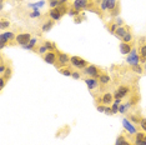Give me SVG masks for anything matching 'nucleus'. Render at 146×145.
<instances>
[{"instance_id":"obj_1","label":"nucleus","mask_w":146,"mask_h":145,"mask_svg":"<svg viewBox=\"0 0 146 145\" xmlns=\"http://www.w3.org/2000/svg\"><path fill=\"white\" fill-rule=\"evenodd\" d=\"M141 61H142V59L140 55L137 54L136 49H132L131 53L127 55V58H126V63H129V65H131V67H134V65H140Z\"/></svg>"},{"instance_id":"obj_2","label":"nucleus","mask_w":146,"mask_h":145,"mask_svg":"<svg viewBox=\"0 0 146 145\" xmlns=\"http://www.w3.org/2000/svg\"><path fill=\"white\" fill-rule=\"evenodd\" d=\"M82 72L89 75V78H96V79H99V76L101 75L100 69L96 67V65H88L85 69H82Z\"/></svg>"},{"instance_id":"obj_3","label":"nucleus","mask_w":146,"mask_h":145,"mask_svg":"<svg viewBox=\"0 0 146 145\" xmlns=\"http://www.w3.org/2000/svg\"><path fill=\"white\" fill-rule=\"evenodd\" d=\"M70 64H71V67H74L76 69H85L89 65V61L84 60V59L80 57H71Z\"/></svg>"},{"instance_id":"obj_4","label":"nucleus","mask_w":146,"mask_h":145,"mask_svg":"<svg viewBox=\"0 0 146 145\" xmlns=\"http://www.w3.org/2000/svg\"><path fill=\"white\" fill-rule=\"evenodd\" d=\"M70 57H69L66 53H62V51H59L58 50V63H59V67L58 69L60 68H64V67H68L70 64Z\"/></svg>"},{"instance_id":"obj_5","label":"nucleus","mask_w":146,"mask_h":145,"mask_svg":"<svg viewBox=\"0 0 146 145\" xmlns=\"http://www.w3.org/2000/svg\"><path fill=\"white\" fill-rule=\"evenodd\" d=\"M15 40H16V43H18L19 45H23V47H25V45H28L29 43H30L31 35H30V33H23V34L16 35Z\"/></svg>"},{"instance_id":"obj_6","label":"nucleus","mask_w":146,"mask_h":145,"mask_svg":"<svg viewBox=\"0 0 146 145\" xmlns=\"http://www.w3.org/2000/svg\"><path fill=\"white\" fill-rule=\"evenodd\" d=\"M129 93H130V88L125 86V85H121V86H119L116 89L114 96H115V99H124Z\"/></svg>"},{"instance_id":"obj_7","label":"nucleus","mask_w":146,"mask_h":145,"mask_svg":"<svg viewBox=\"0 0 146 145\" xmlns=\"http://www.w3.org/2000/svg\"><path fill=\"white\" fill-rule=\"evenodd\" d=\"M42 59H44V61L48 63V64L54 65L58 63V54H55L54 51H48L45 55H42Z\"/></svg>"},{"instance_id":"obj_8","label":"nucleus","mask_w":146,"mask_h":145,"mask_svg":"<svg viewBox=\"0 0 146 145\" xmlns=\"http://www.w3.org/2000/svg\"><path fill=\"white\" fill-rule=\"evenodd\" d=\"M89 3H90L89 0H75V1L72 3V8L78 11H81V10H84V9L88 8Z\"/></svg>"},{"instance_id":"obj_9","label":"nucleus","mask_w":146,"mask_h":145,"mask_svg":"<svg viewBox=\"0 0 146 145\" xmlns=\"http://www.w3.org/2000/svg\"><path fill=\"white\" fill-rule=\"evenodd\" d=\"M122 124H124L125 130L129 131V134H130V135H136V134H137V130H136V128L132 125V123L127 119V118H125V119L122 120Z\"/></svg>"},{"instance_id":"obj_10","label":"nucleus","mask_w":146,"mask_h":145,"mask_svg":"<svg viewBox=\"0 0 146 145\" xmlns=\"http://www.w3.org/2000/svg\"><path fill=\"white\" fill-rule=\"evenodd\" d=\"M85 83H86V86L89 88V90H95V89L100 85V83H99V79H96V78H88V79H85Z\"/></svg>"},{"instance_id":"obj_11","label":"nucleus","mask_w":146,"mask_h":145,"mask_svg":"<svg viewBox=\"0 0 146 145\" xmlns=\"http://www.w3.org/2000/svg\"><path fill=\"white\" fill-rule=\"evenodd\" d=\"M129 31H130V29H129L127 26H124V25H122V26H119V28L116 29V31L114 33V34H115L116 36H117V38L122 39V38H124V36H125L126 34H127Z\"/></svg>"},{"instance_id":"obj_12","label":"nucleus","mask_w":146,"mask_h":145,"mask_svg":"<svg viewBox=\"0 0 146 145\" xmlns=\"http://www.w3.org/2000/svg\"><path fill=\"white\" fill-rule=\"evenodd\" d=\"M16 38L15 36V34L13 31H3L1 33V35H0V39H4V40H6V41H11V40H14V39Z\"/></svg>"},{"instance_id":"obj_13","label":"nucleus","mask_w":146,"mask_h":145,"mask_svg":"<svg viewBox=\"0 0 146 145\" xmlns=\"http://www.w3.org/2000/svg\"><path fill=\"white\" fill-rule=\"evenodd\" d=\"M49 16H50V19L51 20H54V21H59L61 19V14L58 11V9H50L49 10Z\"/></svg>"},{"instance_id":"obj_14","label":"nucleus","mask_w":146,"mask_h":145,"mask_svg":"<svg viewBox=\"0 0 146 145\" xmlns=\"http://www.w3.org/2000/svg\"><path fill=\"white\" fill-rule=\"evenodd\" d=\"M131 50H132L131 44H127V43H121V44H120V51H121V54L129 55L131 53Z\"/></svg>"},{"instance_id":"obj_15","label":"nucleus","mask_w":146,"mask_h":145,"mask_svg":"<svg viewBox=\"0 0 146 145\" xmlns=\"http://www.w3.org/2000/svg\"><path fill=\"white\" fill-rule=\"evenodd\" d=\"M112 99H114V95L111 93H105L104 96L101 98V103L104 105H109V104H112L114 101H112Z\"/></svg>"},{"instance_id":"obj_16","label":"nucleus","mask_w":146,"mask_h":145,"mask_svg":"<svg viewBox=\"0 0 146 145\" xmlns=\"http://www.w3.org/2000/svg\"><path fill=\"white\" fill-rule=\"evenodd\" d=\"M54 20H51V19H49V20H46V21H44L42 23V26H41V30L44 31V33H48L50 29L54 26Z\"/></svg>"},{"instance_id":"obj_17","label":"nucleus","mask_w":146,"mask_h":145,"mask_svg":"<svg viewBox=\"0 0 146 145\" xmlns=\"http://www.w3.org/2000/svg\"><path fill=\"white\" fill-rule=\"evenodd\" d=\"M99 83H100V85H109L111 83V78L108 74H101L99 76Z\"/></svg>"},{"instance_id":"obj_18","label":"nucleus","mask_w":146,"mask_h":145,"mask_svg":"<svg viewBox=\"0 0 146 145\" xmlns=\"http://www.w3.org/2000/svg\"><path fill=\"white\" fill-rule=\"evenodd\" d=\"M59 71H60L62 75H65V76H71V75H72V70L69 67L60 68V69H59Z\"/></svg>"},{"instance_id":"obj_19","label":"nucleus","mask_w":146,"mask_h":145,"mask_svg":"<svg viewBox=\"0 0 146 145\" xmlns=\"http://www.w3.org/2000/svg\"><path fill=\"white\" fill-rule=\"evenodd\" d=\"M117 4H119L117 0H108V10L112 11L116 8V5H117Z\"/></svg>"},{"instance_id":"obj_20","label":"nucleus","mask_w":146,"mask_h":145,"mask_svg":"<svg viewBox=\"0 0 146 145\" xmlns=\"http://www.w3.org/2000/svg\"><path fill=\"white\" fill-rule=\"evenodd\" d=\"M42 45H45V48L48 49L49 51H54L55 49H56V48H55V45H54V43H52V41H49V40H45Z\"/></svg>"},{"instance_id":"obj_21","label":"nucleus","mask_w":146,"mask_h":145,"mask_svg":"<svg viewBox=\"0 0 146 145\" xmlns=\"http://www.w3.org/2000/svg\"><path fill=\"white\" fill-rule=\"evenodd\" d=\"M139 54H140L142 61L146 63V44H144V45H141L140 47V53H139Z\"/></svg>"},{"instance_id":"obj_22","label":"nucleus","mask_w":146,"mask_h":145,"mask_svg":"<svg viewBox=\"0 0 146 145\" xmlns=\"http://www.w3.org/2000/svg\"><path fill=\"white\" fill-rule=\"evenodd\" d=\"M10 24H11L10 20H5V19H1V23H0V29L4 31L6 28H9V26H10Z\"/></svg>"},{"instance_id":"obj_23","label":"nucleus","mask_w":146,"mask_h":145,"mask_svg":"<svg viewBox=\"0 0 146 145\" xmlns=\"http://www.w3.org/2000/svg\"><path fill=\"white\" fill-rule=\"evenodd\" d=\"M59 5H61L60 0H49V6H50V9H56Z\"/></svg>"},{"instance_id":"obj_24","label":"nucleus","mask_w":146,"mask_h":145,"mask_svg":"<svg viewBox=\"0 0 146 145\" xmlns=\"http://www.w3.org/2000/svg\"><path fill=\"white\" fill-rule=\"evenodd\" d=\"M11 72H13V69L10 67H8L6 68V70H5V72H4V75H0V76H3L4 79H6V80H9L10 76H11Z\"/></svg>"},{"instance_id":"obj_25","label":"nucleus","mask_w":146,"mask_h":145,"mask_svg":"<svg viewBox=\"0 0 146 145\" xmlns=\"http://www.w3.org/2000/svg\"><path fill=\"white\" fill-rule=\"evenodd\" d=\"M131 41H132V33L129 31L127 34H126L124 38H122V43H127V44H130Z\"/></svg>"},{"instance_id":"obj_26","label":"nucleus","mask_w":146,"mask_h":145,"mask_svg":"<svg viewBox=\"0 0 146 145\" xmlns=\"http://www.w3.org/2000/svg\"><path fill=\"white\" fill-rule=\"evenodd\" d=\"M44 5H45V1H44V0H40L39 3H35V4H30V5H29V8L39 9V8H41V6H44Z\"/></svg>"},{"instance_id":"obj_27","label":"nucleus","mask_w":146,"mask_h":145,"mask_svg":"<svg viewBox=\"0 0 146 145\" xmlns=\"http://www.w3.org/2000/svg\"><path fill=\"white\" fill-rule=\"evenodd\" d=\"M29 16H30V18H33V19L40 18V16H41V13H40V10H39V9H34V11L30 13V14H29Z\"/></svg>"},{"instance_id":"obj_28","label":"nucleus","mask_w":146,"mask_h":145,"mask_svg":"<svg viewBox=\"0 0 146 145\" xmlns=\"http://www.w3.org/2000/svg\"><path fill=\"white\" fill-rule=\"evenodd\" d=\"M125 141H126V139H125L124 135H119L117 139H116V144L115 145H124Z\"/></svg>"},{"instance_id":"obj_29","label":"nucleus","mask_w":146,"mask_h":145,"mask_svg":"<svg viewBox=\"0 0 146 145\" xmlns=\"http://www.w3.org/2000/svg\"><path fill=\"white\" fill-rule=\"evenodd\" d=\"M35 45H36V40H35V39H31V40H30V43H29L28 45H25L24 48H25V49H29V50H33Z\"/></svg>"},{"instance_id":"obj_30","label":"nucleus","mask_w":146,"mask_h":145,"mask_svg":"<svg viewBox=\"0 0 146 145\" xmlns=\"http://www.w3.org/2000/svg\"><path fill=\"white\" fill-rule=\"evenodd\" d=\"M131 70H132V71H135L136 74H141L144 69H142L140 65H134V67H131Z\"/></svg>"},{"instance_id":"obj_31","label":"nucleus","mask_w":146,"mask_h":145,"mask_svg":"<svg viewBox=\"0 0 146 145\" xmlns=\"http://www.w3.org/2000/svg\"><path fill=\"white\" fill-rule=\"evenodd\" d=\"M129 120L135 124H140V119H139L137 116H135V115H129Z\"/></svg>"},{"instance_id":"obj_32","label":"nucleus","mask_w":146,"mask_h":145,"mask_svg":"<svg viewBox=\"0 0 146 145\" xmlns=\"http://www.w3.org/2000/svg\"><path fill=\"white\" fill-rule=\"evenodd\" d=\"M100 8H101L102 11H106V10H108V0H101Z\"/></svg>"},{"instance_id":"obj_33","label":"nucleus","mask_w":146,"mask_h":145,"mask_svg":"<svg viewBox=\"0 0 146 145\" xmlns=\"http://www.w3.org/2000/svg\"><path fill=\"white\" fill-rule=\"evenodd\" d=\"M48 51H49V50L45 48V45H41V47L38 49V53H39V54H41V55H45Z\"/></svg>"},{"instance_id":"obj_34","label":"nucleus","mask_w":146,"mask_h":145,"mask_svg":"<svg viewBox=\"0 0 146 145\" xmlns=\"http://www.w3.org/2000/svg\"><path fill=\"white\" fill-rule=\"evenodd\" d=\"M140 126H141V129L146 133V118H141L140 119Z\"/></svg>"},{"instance_id":"obj_35","label":"nucleus","mask_w":146,"mask_h":145,"mask_svg":"<svg viewBox=\"0 0 146 145\" xmlns=\"http://www.w3.org/2000/svg\"><path fill=\"white\" fill-rule=\"evenodd\" d=\"M119 11H120V5H116V8L114 9V10L111 11V16H116L117 18V15H119Z\"/></svg>"},{"instance_id":"obj_36","label":"nucleus","mask_w":146,"mask_h":145,"mask_svg":"<svg viewBox=\"0 0 146 145\" xmlns=\"http://www.w3.org/2000/svg\"><path fill=\"white\" fill-rule=\"evenodd\" d=\"M119 108H120V105H119V104H116V103H112V105H111L112 113H114V114H117V113H119Z\"/></svg>"},{"instance_id":"obj_37","label":"nucleus","mask_w":146,"mask_h":145,"mask_svg":"<svg viewBox=\"0 0 146 145\" xmlns=\"http://www.w3.org/2000/svg\"><path fill=\"white\" fill-rule=\"evenodd\" d=\"M114 23H115V24L117 25V26H122V25H124V20H122L121 18H119V16L115 19V21H114Z\"/></svg>"},{"instance_id":"obj_38","label":"nucleus","mask_w":146,"mask_h":145,"mask_svg":"<svg viewBox=\"0 0 146 145\" xmlns=\"http://www.w3.org/2000/svg\"><path fill=\"white\" fill-rule=\"evenodd\" d=\"M104 113H105V114H108V115H114L111 106H108V105H105V111H104Z\"/></svg>"},{"instance_id":"obj_39","label":"nucleus","mask_w":146,"mask_h":145,"mask_svg":"<svg viewBox=\"0 0 146 145\" xmlns=\"http://www.w3.org/2000/svg\"><path fill=\"white\" fill-rule=\"evenodd\" d=\"M69 14H70V15H72V16H78L79 14H80V11L75 10V9L72 8V9H70V10H69Z\"/></svg>"},{"instance_id":"obj_40","label":"nucleus","mask_w":146,"mask_h":145,"mask_svg":"<svg viewBox=\"0 0 146 145\" xmlns=\"http://www.w3.org/2000/svg\"><path fill=\"white\" fill-rule=\"evenodd\" d=\"M134 145H146V141H145L144 139H141V140L135 139V141H134Z\"/></svg>"},{"instance_id":"obj_41","label":"nucleus","mask_w":146,"mask_h":145,"mask_svg":"<svg viewBox=\"0 0 146 145\" xmlns=\"http://www.w3.org/2000/svg\"><path fill=\"white\" fill-rule=\"evenodd\" d=\"M71 76L78 80V79H80V78H81V74H80L79 71H72V75H71Z\"/></svg>"},{"instance_id":"obj_42","label":"nucleus","mask_w":146,"mask_h":145,"mask_svg":"<svg viewBox=\"0 0 146 145\" xmlns=\"http://www.w3.org/2000/svg\"><path fill=\"white\" fill-rule=\"evenodd\" d=\"M5 81H6V79H4L3 76H0V89H4V86H5Z\"/></svg>"},{"instance_id":"obj_43","label":"nucleus","mask_w":146,"mask_h":145,"mask_svg":"<svg viewBox=\"0 0 146 145\" xmlns=\"http://www.w3.org/2000/svg\"><path fill=\"white\" fill-rule=\"evenodd\" d=\"M144 136H145V134H142V133H137V134L135 135V139L141 140V139H144Z\"/></svg>"},{"instance_id":"obj_44","label":"nucleus","mask_w":146,"mask_h":145,"mask_svg":"<svg viewBox=\"0 0 146 145\" xmlns=\"http://www.w3.org/2000/svg\"><path fill=\"white\" fill-rule=\"evenodd\" d=\"M98 110L101 111V113H104L105 111V105H98Z\"/></svg>"},{"instance_id":"obj_45","label":"nucleus","mask_w":146,"mask_h":145,"mask_svg":"<svg viewBox=\"0 0 146 145\" xmlns=\"http://www.w3.org/2000/svg\"><path fill=\"white\" fill-rule=\"evenodd\" d=\"M69 1V0H60V3H61V4H66V3H68Z\"/></svg>"},{"instance_id":"obj_46","label":"nucleus","mask_w":146,"mask_h":145,"mask_svg":"<svg viewBox=\"0 0 146 145\" xmlns=\"http://www.w3.org/2000/svg\"><path fill=\"white\" fill-rule=\"evenodd\" d=\"M144 70L146 71V63H145V65H144Z\"/></svg>"},{"instance_id":"obj_47","label":"nucleus","mask_w":146,"mask_h":145,"mask_svg":"<svg viewBox=\"0 0 146 145\" xmlns=\"http://www.w3.org/2000/svg\"><path fill=\"white\" fill-rule=\"evenodd\" d=\"M0 1H1V3H4V0H0Z\"/></svg>"}]
</instances>
